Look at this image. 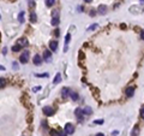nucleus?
Masks as SVG:
<instances>
[{"label":"nucleus","instance_id":"nucleus-35","mask_svg":"<svg viewBox=\"0 0 144 136\" xmlns=\"http://www.w3.org/2000/svg\"><path fill=\"white\" fill-rule=\"evenodd\" d=\"M59 136H66V132H65V131H64V132H60Z\"/></svg>","mask_w":144,"mask_h":136},{"label":"nucleus","instance_id":"nucleus-23","mask_svg":"<svg viewBox=\"0 0 144 136\" xmlns=\"http://www.w3.org/2000/svg\"><path fill=\"white\" fill-rule=\"evenodd\" d=\"M50 136H59V132L57 130H52L50 131Z\"/></svg>","mask_w":144,"mask_h":136},{"label":"nucleus","instance_id":"nucleus-1","mask_svg":"<svg viewBox=\"0 0 144 136\" xmlns=\"http://www.w3.org/2000/svg\"><path fill=\"white\" fill-rule=\"evenodd\" d=\"M53 113H54L53 107H50V106H46V107H43V114H45V116L50 117V116H53Z\"/></svg>","mask_w":144,"mask_h":136},{"label":"nucleus","instance_id":"nucleus-6","mask_svg":"<svg viewBox=\"0 0 144 136\" xmlns=\"http://www.w3.org/2000/svg\"><path fill=\"white\" fill-rule=\"evenodd\" d=\"M97 11L100 15H106L107 13V6L106 5H100L99 8H97Z\"/></svg>","mask_w":144,"mask_h":136},{"label":"nucleus","instance_id":"nucleus-40","mask_svg":"<svg viewBox=\"0 0 144 136\" xmlns=\"http://www.w3.org/2000/svg\"><path fill=\"white\" fill-rule=\"evenodd\" d=\"M0 39H1V35H0Z\"/></svg>","mask_w":144,"mask_h":136},{"label":"nucleus","instance_id":"nucleus-34","mask_svg":"<svg viewBox=\"0 0 144 136\" xmlns=\"http://www.w3.org/2000/svg\"><path fill=\"white\" fill-rule=\"evenodd\" d=\"M42 127H43L45 129H47V123H46V122H42Z\"/></svg>","mask_w":144,"mask_h":136},{"label":"nucleus","instance_id":"nucleus-25","mask_svg":"<svg viewBox=\"0 0 144 136\" xmlns=\"http://www.w3.org/2000/svg\"><path fill=\"white\" fill-rule=\"evenodd\" d=\"M52 17H59V11L58 10H55V11L52 13Z\"/></svg>","mask_w":144,"mask_h":136},{"label":"nucleus","instance_id":"nucleus-13","mask_svg":"<svg viewBox=\"0 0 144 136\" xmlns=\"http://www.w3.org/2000/svg\"><path fill=\"white\" fill-rule=\"evenodd\" d=\"M70 98L73 100V101H77V100H78V94H77L76 92H71V93H70Z\"/></svg>","mask_w":144,"mask_h":136},{"label":"nucleus","instance_id":"nucleus-39","mask_svg":"<svg viewBox=\"0 0 144 136\" xmlns=\"http://www.w3.org/2000/svg\"><path fill=\"white\" fill-rule=\"evenodd\" d=\"M84 1H85V3H91L92 0H84Z\"/></svg>","mask_w":144,"mask_h":136},{"label":"nucleus","instance_id":"nucleus-16","mask_svg":"<svg viewBox=\"0 0 144 136\" xmlns=\"http://www.w3.org/2000/svg\"><path fill=\"white\" fill-rule=\"evenodd\" d=\"M36 19H37V16H36V13H35V12H31V13H30V22L35 23V22H36Z\"/></svg>","mask_w":144,"mask_h":136},{"label":"nucleus","instance_id":"nucleus-15","mask_svg":"<svg viewBox=\"0 0 144 136\" xmlns=\"http://www.w3.org/2000/svg\"><path fill=\"white\" fill-rule=\"evenodd\" d=\"M60 81H61V75H60V74H57V75H55V78H54V81H53V83H54V84H58V83H60Z\"/></svg>","mask_w":144,"mask_h":136},{"label":"nucleus","instance_id":"nucleus-18","mask_svg":"<svg viewBox=\"0 0 144 136\" xmlns=\"http://www.w3.org/2000/svg\"><path fill=\"white\" fill-rule=\"evenodd\" d=\"M5 84H6V80L4 77H0V89L5 88Z\"/></svg>","mask_w":144,"mask_h":136},{"label":"nucleus","instance_id":"nucleus-2","mask_svg":"<svg viewBox=\"0 0 144 136\" xmlns=\"http://www.w3.org/2000/svg\"><path fill=\"white\" fill-rule=\"evenodd\" d=\"M19 60H20V63H23V64L28 63V60H29V51H24L22 53V56H20Z\"/></svg>","mask_w":144,"mask_h":136},{"label":"nucleus","instance_id":"nucleus-8","mask_svg":"<svg viewBox=\"0 0 144 136\" xmlns=\"http://www.w3.org/2000/svg\"><path fill=\"white\" fill-rule=\"evenodd\" d=\"M17 45L23 48L24 46H28V40H27V39H19L18 42H17Z\"/></svg>","mask_w":144,"mask_h":136},{"label":"nucleus","instance_id":"nucleus-26","mask_svg":"<svg viewBox=\"0 0 144 136\" xmlns=\"http://www.w3.org/2000/svg\"><path fill=\"white\" fill-rule=\"evenodd\" d=\"M94 123L95 124H103V120H102V119H96Z\"/></svg>","mask_w":144,"mask_h":136},{"label":"nucleus","instance_id":"nucleus-3","mask_svg":"<svg viewBox=\"0 0 144 136\" xmlns=\"http://www.w3.org/2000/svg\"><path fill=\"white\" fill-rule=\"evenodd\" d=\"M65 132L68 134V135L73 134V132H75V127H73L71 123H67V124L65 125Z\"/></svg>","mask_w":144,"mask_h":136},{"label":"nucleus","instance_id":"nucleus-36","mask_svg":"<svg viewBox=\"0 0 144 136\" xmlns=\"http://www.w3.org/2000/svg\"><path fill=\"white\" fill-rule=\"evenodd\" d=\"M6 53H7V49L4 48V49H3V54H6Z\"/></svg>","mask_w":144,"mask_h":136},{"label":"nucleus","instance_id":"nucleus-19","mask_svg":"<svg viewBox=\"0 0 144 136\" xmlns=\"http://www.w3.org/2000/svg\"><path fill=\"white\" fill-rule=\"evenodd\" d=\"M82 112H83V114H91L92 110H91V107H85L84 110H82Z\"/></svg>","mask_w":144,"mask_h":136},{"label":"nucleus","instance_id":"nucleus-5","mask_svg":"<svg viewBox=\"0 0 144 136\" xmlns=\"http://www.w3.org/2000/svg\"><path fill=\"white\" fill-rule=\"evenodd\" d=\"M135 95V87H129L126 89V96L127 98H132Z\"/></svg>","mask_w":144,"mask_h":136},{"label":"nucleus","instance_id":"nucleus-22","mask_svg":"<svg viewBox=\"0 0 144 136\" xmlns=\"http://www.w3.org/2000/svg\"><path fill=\"white\" fill-rule=\"evenodd\" d=\"M99 28V25L97 24H92V25H90L89 28H88V30L89 31H91V30H95V29H97Z\"/></svg>","mask_w":144,"mask_h":136},{"label":"nucleus","instance_id":"nucleus-30","mask_svg":"<svg viewBox=\"0 0 144 136\" xmlns=\"http://www.w3.org/2000/svg\"><path fill=\"white\" fill-rule=\"evenodd\" d=\"M12 68H13V69H18V64L13 61V63H12Z\"/></svg>","mask_w":144,"mask_h":136},{"label":"nucleus","instance_id":"nucleus-33","mask_svg":"<svg viewBox=\"0 0 144 136\" xmlns=\"http://www.w3.org/2000/svg\"><path fill=\"white\" fill-rule=\"evenodd\" d=\"M59 34H60V31H59V29H55V36H59Z\"/></svg>","mask_w":144,"mask_h":136},{"label":"nucleus","instance_id":"nucleus-12","mask_svg":"<svg viewBox=\"0 0 144 136\" xmlns=\"http://www.w3.org/2000/svg\"><path fill=\"white\" fill-rule=\"evenodd\" d=\"M41 63H42V59H41V57H40L38 54H36V56L34 57V64H35V65H40Z\"/></svg>","mask_w":144,"mask_h":136},{"label":"nucleus","instance_id":"nucleus-21","mask_svg":"<svg viewBox=\"0 0 144 136\" xmlns=\"http://www.w3.org/2000/svg\"><path fill=\"white\" fill-rule=\"evenodd\" d=\"M20 49H22V47L18 46V45H15V46L12 47V51H13V52H19Z\"/></svg>","mask_w":144,"mask_h":136},{"label":"nucleus","instance_id":"nucleus-41","mask_svg":"<svg viewBox=\"0 0 144 136\" xmlns=\"http://www.w3.org/2000/svg\"><path fill=\"white\" fill-rule=\"evenodd\" d=\"M0 18H1V16H0Z\"/></svg>","mask_w":144,"mask_h":136},{"label":"nucleus","instance_id":"nucleus-32","mask_svg":"<svg viewBox=\"0 0 144 136\" xmlns=\"http://www.w3.org/2000/svg\"><path fill=\"white\" fill-rule=\"evenodd\" d=\"M140 39L144 41V30H142V33H140Z\"/></svg>","mask_w":144,"mask_h":136},{"label":"nucleus","instance_id":"nucleus-10","mask_svg":"<svg viewBox=\"0 0 144 136\" xmlns=\"http://www.w3.org/2000/svg\"><path fill=\"white\" fill-rule=\"evenodd\" d=\"M70 93H71V90L67 87L66 88H63V90H61V96H63V98H67L70 95Z\"/></svg>","mask_w":144,"mask_h":136},{"label":"nucleus","instance_id":"nucleus-11","mask_svg":"<svg viewBox=\"0 0 144 136\" xmlns=\"http://www.w3.org/2000/svg\"><path fill=\"white\" fill-rule=\"evenodd\" d=\"M24 17H25V12H24V11H20L19 15H18V20H19V23H24Z\"/></svg>","mask_w":144,"mask_h":136},{"label":"nucleus","instance_id":"nucleus-17","mask_svg":"<svg viewBox=\"0 0 144 136\" xmlns=\"http://www.w3.org/2000/svg\"><path fill=\"white\" fill-rule=\"evenodd\" d=\"M60 23V20H59V17H52V24L54 27H57L58 24Z\"/></svg>","mask_w":144,"mask_h":136},{"label":"nucleus","instance_id":"nucleus-28","mask_svg":"<svg viewBox=\"0 0 144 136\" xmlns=\"http://www.w3.org/2000/svg\"><path fill=\"white\" fill-rule=\"evenodd\" d=\"M36 76H38V77H47L48 74H37Z\"/></svg>","mask_w":144,"mask_h":136},{"label":"nucleus","instance_id":"nucleus-7","mask_svg":"<svg viewBox=\"0 0 144 136\" xmlns=\"http://www.w3.org/2000/svg\"><path fill=\"white\" fill-rule=\"evenodd\" d=\"M75 114H76V117L78 120H82L83 119V112H82V108H77L75 111Z\"/></svg>","mask_w":144,"mask_h":136},{"label":"nucleus","instance_id":"nucleus-4","mask_svg":"<svg viewBox=\"0 0 144 136\" xmlns=\"http://www.w3.org/2000/svg\"><path fill=\"white\" fill-rule=\"evenodd\" d=\"M50 58H52V53L48 51V49H46V51H43V59L46 60V61H50Z\"/></svg>","mask_w":144,"mask_h":136},{"label":"nucleus","instance_id":"nucleus-29","mask_svg":"<svg viewBox=\"0 0 144 136\" xmlns=\"http://www.w3.org/2000/svg\"><path fill=\"white\" fill-rule=\"evenodd\" d=\"M95 15H96V12H95V10H91V11H90V16H91V17H94Z\"/></svg>","mask_w":144,"mask_h":136},{"label":"nucleus","instance_id":"nucleus-14","mask_svg":"<svg viewBox=\"0 0 144 136\" xmlns=\"http://www.w3.org/2000/svg\"><path fill=\"white\" fill-rule=\"evenodd\" d=\"M131 135H132V136H138V135H139V127H137V125H136V127L133 128Z\"/></svg>","mask_w":144,"mask_h":136},{"label":"nucleus","instance_id":"nucleus-20","mask_svg":"<svg viewBox=\"0 0 144 136\" xmlns=\"http://www.w3.org/2000/svg\"><path fill=\"white\" fill-rule=\"evenodd\" d=\"M54 3H55V0H46V5H47L48 7L53 6V5H54Z\"/></svg>","mask_w":144,"mask_h":136},{"label":"nucleus","instance_id":"nucleus-9","mask_svg":"<svg viewBox=\"0 0 144 136\" xmlns=\"http://www.w3.org/2000/svg\"><path fill=\"white\" fill-rule=\"evenodd\" d=\"M49 47H50V49H52V51H57L58 49V42H57V41L55 40H53V41H50V42H49Z\"/></svg>","mask_w":144,"mask_h":136},{"label":"nucleus","instance_id":"nucleus-27","mask_svg":"<svg viewBox=\"0 0 144 136\" xmlns=\"http://www.w3.org/2000/svg\"><path fill=\"white\" fill-rule=\"evenodd\" d=\"M140 117H142V118L144 119V106H143V107L140 108Z\"/></svg>","mask_w":144,"mask_h":136},{"label":"nucleus","instance_id":"nucleus-31","mask_svg":"<svg viewBox=\"0 0 144 136\" xmlns=\"http://www.w3.org/2000/svg\"><path fill=\"white\" fill-rule=\"evenodd\" d=\"M40 89H41V87H40V86H37V87H35V88H33V90H34V92H38Z\"/></svg>","mask_w":144,"mask_h":136},{"label":"nucleus","instance_id":"nucleus-24","mask_svg":"<svg viewBox=\"0 0 144 136\" xmlns=\"http://www.w3.org/2000/svg\"><path fill=\"white\" fill-rule=\"evenodd\" d=\"M70 39H71V35H70V34H67V35L65 36V42H66V44H68V42H70Z\"/></svg>","mask_w":144,"mask_h":136},{"label":"nucleus","instance_id":"nucleus-37","mask_svg":"<svg viewBox=\"0 0 144 136\" xmlns=\"http://www.w3.org/2000/svg\"><path fill=\"white\" fill-rule=\"evenodd\" d=\"M120 27H121V29H125V28H126V25H125V24H121Z\"/></svg>","mask_w":144,"mask_h":136},{"label":"nucleus","instance_id":"nucleus-38","mask_svg":"<svg viewBox=\"0 0 144 136\" xmlns=\"http://www.w3.org/2000/svg\"><path fill=\"white\" fill-rule=\"evenodd\" d=\"M96 136H105V135H103V134H102V132H99V134H97Z\"/></svg>","mask_w":144,"mask_h":136}]
</instances>
